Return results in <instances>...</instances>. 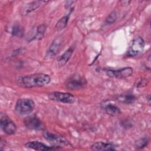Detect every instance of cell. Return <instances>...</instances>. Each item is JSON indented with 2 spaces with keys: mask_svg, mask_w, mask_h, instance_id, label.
Returning <instances> with one entry per match:
<instances>
[{
  "mask_svg": "<svg viewBox=\"0 0 151 151\" xmlns=\"http://www.w3.org/2000/svg\"><path fill=\"white\" fill-rule=\"evenodd\" d=\"M51 80L50 77L45 74L38 73L18 78L17 82L19 86L25 88L41 87L48 84Z\"/></svg>",
  "mask_w": 151,
  "mask_h": 151,
  "instance_id": "cell-1",
  "label": "cell"
},
{
  "mask_svg": "<svg viewBox=\"0 0 151 151\" xmlns=\"http://www.w3.org/2000/svg\"><path fill=\"white\" fill-rule=\"evenodd\" d=\"M35 103L30 99H20L18 100L15 105V111L21 115L31 113L34 109Z\"/></svg>",
  "mask_w": 151,
  "mask_h": 151,
  "instance_id": "cell-2",
  "label": "cell"
},
{
  "mask_svg": "<svg viewBox=\"0 0 151 151\" xmlns=\"http://www.w3.org/2000/svg\"><path fill=\"white\" fill-rule=\"evenodd\" d=\"M48 97L51 100L69 104L74 103L76 100L75 97L71 93L60 91L51 92L48 94Z\"/></svg>",
  "mask_w": 151,
  "mask_h": 151,
  "instance_id": "cell-3",
  "label": "cell"
},
{
  "mask_svg": "<svg viewBox=\"0 0 151 151\" xmlns=\"http://www.w3.org/2000/svg\"><path fill=\"white\" fill-rule=\"evenodd\" d=\"M86 84L84 78L80 75H74L70 77L65 83V87L71 90H78L83 88Z\"/></svg>",
  "mask_w": 151,
  "mask_h": 151,
  "instance_id": "cell-4",
  "label": "cell"
},
{
  "mask_svg": "<svg viewBox=\"0 0 151 151\" xmlns=\"http://www.w3.org/2000/svg\"><path fill=\"white\" fill-rule=\"evenodd\" d=\"M0 124L2 130L7 134H13L17 132L15 124L6 114H1Z\"/></svg>",
  "mask_w": 151,
  "mask_h": 151,
  "instance_id": "cell-5",
  "label": "cell"
},
{
  "mask_svg": "<svg viewBox=\"0 0 151 151\" xmlns=\"http://www.w3.org/2000/svg\"><path fill=\"white\" fill-rule=\"evenodd\" d=\"M145 47V41L141 37L136 38L132 42L127 51V56L134 57L141 53Z\"/></svg>",
  "mask_w": 151,
  "mask_h": 151,
  "instance_id": "cell-6",
  "label": "cell"
},
{
  "mask_svg": "<svg viewBox=\"0 0 151 151\" xmlns=\"http://www.w3.org/2000/svg\"><path fill=\"white\" fill-rule=\"evenodd\" d=\"M43 136L44 138L54 146L59 147L62 146H67L69 145V142L65 138L51 133L49 132H44L43 133Z\"/></svg>",
  "mask_w": 151,
  "mask_h": 151,
  "instance_id": "cell-7",
  "label": "cell"
},
{
  "mask_svg": "<svg viewBox=\"0 0 151 151\" xmlns=\"http://www.w3.org/2000/svg\"><path fill=\"white\" fill-rule=\"evenodd\" d=\"M24 123L25 126L31 130H41L44 129L42 122L35 116H29L25 117Z\"/></svg>",
  "mask_w": 151,
  "mask_h": 151,
  "instance_id": "cell-8",
  "label": "cell"
},
{
  "mask_svg": "<svg viewBox=\"0 0 151 151\" xmlns=\"http://www.w3.org/2000/svg\"><path fill=\"white\" fill-rule=\"evenodd\" d=\"M106 73L108 76L116 78H126L130 76L133 73V68L131 67H124L119 70H107Z\"/></svg>",
  "mask_w": 151,
  "mask_h": 151,
  "instance_id": "cell-9",
  "label": "cell"
},
{
  "mask_svg": "<svg viewBox=\"0 0 151 151\" xmlns=\"http://www.w3.org/2000/svg\"><path fill=\"white\" fill-rule=\"evenodd\" d=\"M61 40L60 38H55L51 43V45L48 48L46 54L45 58L50 59L55 56L57 53L59 51L61 45Z\"/></svg>",
  "mask_w": 151,
  "mask_h": 151,
  "instance_id": "cell-10",
  "label": "cell"
},
{
  "mask_svg": "<svg viewBox=\"0 0 151 151\" xmlns=\"http://www.w3.org/2000/svg\"><path fill=\"white\" fill-rule=\"evenodd\" d=\"M25 146L27 148L37 150H50L57 149V147L55 146H48L44 143L40 142L38 141H31L27 143L25 145Z\"/></svg>",
  "mask_w": 151,
  "mask_h": 151,
  "instance_id": "cell-11",
  "label": "cell"
},
{
  "mask_svg": "<svg viewBox=\"0 0 151 151\" xmlns=\"http://www.w3.org/2000/svg\"><path fill=\"white\" fill-rule=\"evenodd\" d=\"M92 150H114L115 146L111 143H106L103 142H99L94 143L91 146Z\"/></svg>",
  "mask_w": 151,
  "mask_h": 151,
  "instance_id": "cell-12",
  "label": "cell"
},
{
  "mask_svg": "<svg viewBox=\"0 0 151 151\" xmlns=\"http://www.w3.org/2000/svg\"><path fill=\"white\" fill-rule=\"evenodd\" d=\"M74 50V47L73 46H71L68 50H67L61 56H60L58 58L57 61L60 67L64 66L68 62Z\"/></svg>",
  "mask_w": 151,
  "mask_h": 151,
  "instance_id": "cell-13",
  "label": "cell"
},
{
  "mask_svg": "<svg viewBox=\"0 0 151 151\" xmlns=\"http://www.w3.org/2000/svg\"><path fill=\"white\" fill-rule=\"evenodd\" d=\"M103 108L106 113L111 116H115L120 113L119 107L111 103H104Z\"/></svg>",
  "mask_w": 151,
  "mask_h": 151,
  "instance_id": "cell-14",
  "label": "cell"
},
{
  "mask_svg": "<svg viewBox=\"0 0 151 151\" xmlns=\"http://www.w3.org/2000/svg\"><path fill=\"white\" fill-rule=\"evenodd\" d=\"M117 100L120 103L124 104H131L134 102L136 97L132 93H127L126 94H120L117 97Z\"/></svg>",
  "mask_w": 151,
  "mask_h": 151,
  "instance_id": "cell-15",
  "label": "cell"
},
{
  "mask_svg": "<svg viewBox=\"0 0 151 151\" xmlns=\"http://www.w3.org/2000/svg\"><path fill=\"white\" fill-rule=\"evenodd\" d=\"M46 30V26L44 24H41L40 25H39L35 31V34L34 35L32 38V40L34 39H37V40H41L43 38L44 35V33L45 32Z\"/></svg>",
  "mask_w": 151,
  "mask_h": 151,
  "instance_id": "cell-16",
  "label": "cell"
},
{
  "mask_svg": "<svg viewBox=\"0 0 151 151\" xmlns=\"http://www.w3.org/2000/svg\"><path fill=\"white\" fill-rule=\"evenodd\" d=\"M69 16H70V14H68V15L62 17L57 23L56 25H55V29L57 31H60L63 29H64L68 22V19H69Z\"/></svg>",
  "mask_w": 151,
  "mask_h": 151,
  "instance_id": "cell-17",
  "label": "cell"
},
{
  "mask_svg": "<svg viewBox=\"0 0 151 151\" xmlns=\"http://www.w3.org/2000/svg\"><path fill=\"white\" fill-rule=\"evenodd\" d=\"M42 2H43L42 1H35V2H32L28 4V5L26 6L25 9L24 10L23 14H29V12L35 10L37 8H38L40 6L41 3H42Z\"/></svg>",
  "mask_w": 151,
  "mask_h": 151,
  "instance_id": "cell-18",
  "label": "cell"
},
{
  "mask_svg": "<svg viewBox=\"0 0 151 151\" xmlns=\"http://www.w3.org/2000/svg\"><path fill=\"white\" fill-rule=\"evenodd\" d=\"M24 31L23 28L21 25L17 24L13 26L11 31V33L13 35L19 37H22L24 35Z\"/></svg>",
  "mask_w": 151,
  "mask_h": 151,
  "instance_id": "cell-19",
  "label": "cell"
},
{
  "mask_svg": "<svg viewBox=\"0 0 151 151\" xmlns=\"http://www.w3.org/2000/svg\"><path fill=\"white\" fill-rule=\"evenodd\" d=\"M148 143V139L147 137H143L139 139L135 143L136 147L137 149H142L147 146Z\"/></svg>",
  "mask_w": 151,
  "mask_h": 151,
  "instance_id": "cell-20",
  "label": "cell"
},
{
  "mask_svg": "<svg viewBox=\"0 0 151 151\" xmlns=\"http://www.w3.org/2000/svg\"><path fill=\"white\" fill-rule=\"evenodd\" d=\"M117 13L115 11L112 12L111 14H110V15L106 18V23L107 24H113L116 21V20L117 19Z\"/></svg>",
  "mask_w": 151,
  "mask_h": 151,
  "instance_id": "cell-21",
  "label": "cell"
}]
</instances>
